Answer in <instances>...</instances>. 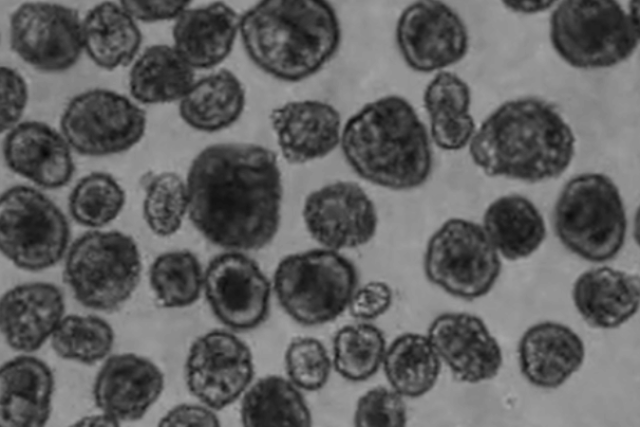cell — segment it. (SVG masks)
Wrapping results in <instances>:
<instances>
[{"label": "cell", "mask_w": 640, "mask_h": 427, "mask_svg": "<svg viewBox=\"0 0 640 427\" xmlns=\"http://www.w3.org/2000/svg\"><path fill=\"white\" fill-rule=\"evenodd\" d=\"M393 301L391 287L383 281H371L355 290L349 302L350 315L363 321L385 314Z\"/></svg>", "instance_id": "cell-41"}, {"label": "cell", "mask_w": 640, "mask_h": 427, "mask_svg": "<svg viewBox=\"0 0 640 427\" xmlns=\"http://www.w3.org/2000/svg\"><path fill=\"white\" fill-rule=\"evenodd\" d=\"M111 326L97 316L68 315L60 321L51 337V345L61 358L94 364L113 347Z\"/></svg>", "instance_id": "cell-36"}, {"label": "cell", "mask_w": 640, "mask_h": 427, "mask_svg": "<svg viewBox=\"0 0 640 427\" xmlns=\"http://www.w3.org/2000/svg\"><path fill=\"white\" fill-rule=\"evenodd\" d=\"M73 149L63 136L41 121H21L3 140L6 165L15 174L44 189L66 186L75 172Z\"/></svg>", "instance_id": "cell-19"}, {"label": "cell", "mask_w": 640, "mask_h": 427, "mask_svg": "<svg viewBox=\"0 0 640 427\" xmlns=\"http://www.w3.org/2000/svg\"><path fill=\"white\" fill-rule=\"evenodd\" d=\"M240 18L224 1L189 7L174 20L173 46L195 70L215 68L230 55Z\"/></svg>", "instance_id": "cell-22"}, {"label": "cell", "mask_w": 640, "mask_h": 427, "mask_svg": "<svg viewBox=\"0 0 640 427\" xmlns=\"http://www.w3.org/2000/svg\"><path fill=\"white\" fill-rule=\"evenodd\" d=\"M572 296L576 309L590 326L616 328L638 310L639 277L610 267L590 269L577 278Z\"/></svg>", "instance_id": "cell-25"}, {"label": "cell", "mask_w": 640, "mask_h": 427, "mask_svg": "<svg viewBox=\"0 0 640 427\" xmlns=\"http://www.w3.org/2000/svg\"><path fill=\"white\" fill-rule=\"evenodd\" d=\"M195 80V69L173 45L154 44L133 61L128 85L137 103L158 105L179 102Z\"/></svg>", "instance_id": "cell-29"}, {"label": "cell", "mask_w": 640, "mask_h": 427, "mask_svg": "<svg viewBox=\"0 0 640 427\" xmlns=\"http://www.w3.org/2000/svg\"><path fill=\"white\" fill-rule=\"evenodd\" d=\"M126 195L109 173L91 172L74 185L68 199L69 212L80 225L101 228L121 213Z\"/></svg>", "instance_id": "cell-35"}, {"label": "cell", "mask_w": 640, "mask_h": 427, "mask_svg": "<svg viewBox=\"0 0 640 427\" xmlns=\"http://www.w3.org/2000/svg\"><path fill=\"white\" fill-rule=\"evenodd\" d=\"M150 286L158 301L167 308H182L200 297L204 273L198 258L188 250L159 255L149 270Z\"/></svg>", "instance_id": "cell-33"}, {"label": "cell", "mask_w": 640, "mask_h": 427, "mask_svg": "<svg viewBox=\"0 0 640 427\" xmlns=\"http://www.w3.org/2000/svg\"><path fill=\"white\" fill-rule=\"evenodd\" d=\"M560 242L590 262L613 259L622 249L627 219L614 181L602 173H582L562 188L553 210Z\"/></svg>", "instance_id": "cell-6"}, {"label": "cell", "mask_w": 640, "mask_h": 427, "mask_svg": "<svg viewBox=\"0 0 640 427\" xmlns=\"http://www.w3.org/2000/svg\"><path fill=\"white\" fill-rule=\"evenodd\" d=\"M53 390V374L42 360L23 355L7 361L0 372L1 426H44Z\"/></svg>", "instance_id": "cell-24"}, {"label": "cell", "mask_w": 640, "mask_h": 427, "mask_svg": "<svg viewBox=\"0 0 640 427\" xmlns=\"http://www.w3.org/2000/svg\"><path fill=\"white\" fill-rule=\"evenodd\" d=\"M427 337L453 376L461 382L489 380L500 370L501 348L478 316L441 314L432 321Z\"/></svg>", "instance_id": "cell-17"}, {"label": "cell", "mask_w": 640, "mask_h": 427, "mask_svg": "<svg viewBox=\"0 0 640 427\" xmlns=\"http://www.w3.org/2000/svg\"><path fill=\"white\" fill-rule=\"evenodd\" d=\"M385 351L384 334L375 325H345L336 332L333 339V365L344 379L365 381L378 371Z\"/></svg>", "instance_id": "cell-34"}, {"label": "cell", "mask_w": 640, "mask_h": 427, "mask_svg": "<svg viewBox=\"0 0 640 427\" xmlns=\"http://www.w3.org/2000/svg\"><path fill=\"white\" fill-rule=\"evenodd\" d=\"M354 264L339 251L315 248L285 256L273 275L283 310L297 323L317 326L348 308L357 286Z\"/></svg>", "instance_id": "cell-7"}, {"label": "cell", "mask_w": 640, "mask_h": 427, "mask_svg": "<svg viewBox=\"0 0 640 427\" xmlns=\"http://www.w3.org/2000/svg\"><path fill=\"white\" fill-rule=\"evenodd\" d=\"M575 147L572 128L553 104L521 97L502 103L483 120L469 154L489 177L536 183L561 176Z\"/></svg>", "instance_id": "cell-2"}, {"label": "cell", "mask_w": 640, "mask_h": 427, "mask_svg": "<svg viewBox=\"0 0 640 427\" xmlns=\"http://www.w3.org/2000/svg\"><path fill=\"white\" fill-rule=\"evenodd\" d=\"M189 210L186 179L175 172H161L152 176L145 186L143 217L157 236L168 237L181 227Z\"/></svg>", "instance_id": "cell-37"}, {"label": "cell", "mask_w": 640, "mask_h": 427, "mask_svg": "<svg viewBox=\"0 0 640 427\" xmlns=\"http://www.w3.org/2000/svg\"><path fill=\"white\" fill-rule=\"evenodd\" d=\"M424 271L431 283L448 294L474 300L492 289L501 272V260L483 226L451 218L430 237Z\"/></svg>", "instance_id": "cell-10"}, {"label": "cell", "mask_w": 640, "mask_h": 427, "mask_svg": "<svg viewBox=\"0 0 640 427\" xmlns=\"http://www.w3.org/2000/svg\"><path fill=\"white\" fill-rule=\"evenodd\" d=\"M241 421L248 427H308L312 417L306 401L290 380L278 375L259 379L241 402Z\"/></svg>", "instance_id": "cell-31"}, {"label": "cell", "mask_w": 640, "mask_h": 427, "mask_svg": "<svg viewBox=\"0 0 640 427\" xmlns=\"http://www.w3.org/2000/svg\"><path fill=\"white\" fill-rule=\"evenodd\" d=\"M142 40L137 20L120 3L99 2L82 18L83 50L103 70L113 71L132 64Z\"/></svg>", "instance_id": "cell-26"}, {"label": "cell", "mask_w": 640, "mask_h": 427, "mask_svg": "<svg viewBox=\"0 0 640 427\" xmlns=\"http://www.w3.org/2000/svg\"><path fill=\"white\" fill-rule=\"evenodd\" d=\"M62 292L53 284L18 285L1 299L0 320L7 344L20 352L38 350L63 318Z\"/></svg>", "instance_id": "cell-21"}, {"label": "cell", "mask_w": 640, "mask_h": 427, "mask_svg": "<svg viewBox=\"0 0 640 427\" xmlns=\"http://www.w3.org/2000/svg\"><path fill=\"white\" fill-rule=\"evenodd\" d=\"M284 361L289 380L299 389L317 391L329 379L331 359L325 346L316 338L293 339L286 349Z\"/></svg>", "instance_id": "cell-38"}, {"label": "cell", "mask_w": 640, "mask_h": 427, "mask_svg": "<svg viewBox=\"0 0 640 427\" xmlns=\"http://www.w3.org/2000/svg\"><path fill=\"white\" fill-rule=\"evenodd\" d=\"M626 11L630 19L639 26V0H630Z\"/></svg>", "instance_id": "cell-46"}, {"label": "cell", "mask_w": 640, "mask_h": 427, "mask_svg": "<svg viewBox=\"0 0 640 427\" xmlns=\"http://www.w3.org/2000/svg\"><path fill=\"white\" fill-rule=\"evenodd\" d=\"M203 286L212 312L230 329L252 330L268 316L271 284L242 251L227 250L212 258Z\"/></svg>", "instance_id": "cell-15"}, {"label": "cell", "mask_w": 640, "mask_h": 427, "mask_svg": "<svg viewBox=\"0 0 640 427\" xmlns=\"http://www.w3.org/2000/svg\"><path fill=\"white\" fill-rule=\"evenodd\" d=\"M302 217L310 236L322 247L340 251L361 247L378 227L376 206L356 182L325 184L305 198Z\"/></svg>", "instance_id": "cell-14"}, {"label": "cell", "mask_w": 640, "mask_h": 427, "mask_svg": "<svg viewBox=\"0 0 640 427\" xmlns=\"http://www.w3.org/2000/svg\"><path fill=\"white\" fill-rule=\"evenodd\" d=\"M522 374L540 388L561 386L583 364L584 343L568 326L541 322L528 328L519 347Z\"/></svg>", "instance_id": "cell-23"}, {"label": "cell", "mask_w": 640, "mask_h": 427, "mask_svg": "<svg viewBox=\"0 0 640 427\" xmlns=\"http://www.w3.org/2000/svg\"><path fill=\"white\" fill-rule=\"evenodd\" d=\"M510 11L522 15L543 13L553 7L558 0H500Z\"/></svg>", "instance_id": "cell-44"}, {"label": "cell", "mask_w": 640, "mask_h": 427, "mask_svg": "<svg viewBox=\"0 0 640 427\" xmlns=\"http://www.w3.org/2000/svg\"><path fill=\"white\" fill-rule=\"evenodd\" d=\"M339 146L358 177L388 190L418 188L432 172L428 129L399 95L379 97L352 114L343 124Z\"/></svg>", "instance_id": "cell-4"}, {"label": "cell", "mask_w": 640, "mask_h": 427, "mask_svg": "<svg viewBox=\"0 0 640 427\" xmlns=\"http://www.w3.org/2000/svg\"><path fill=\"white\" fill-rule=\"evenodd\" d=\"M68 221L40 190L15 185L0 200V247L15 266L40 271L57 264L67 251Z\"/></svg>", "instance_id": "cell-9"}, {"label": "cell", "mask_w": 640, "mask_h": 427, "mask_svg": "<svg viewBox=\"0 0 640 427\" xmlns=\"http://www.w3.org/2000/svg\"><path fill=\"white\" fill-rule=\"evenodd\" d=\"M269 119L280 154L289 164L322 159L340 145L341 115L325 101H289L274 108Z\"/></svg>", "instance_id": "cell-18"}, {"label": "cell", "mask_w": 640, "mask_h": 427, "mask_svg": "<svg viewBox=\"0 0 640 427\" xmlns=\"http://www.w3.org/2000/svg\"><path fill=\"white\" fill-rule=\"evenodd\" d=\"M192 0H119L137 21L157 23L175 20L189 8Z\"/></svg>", "instance_id": "cell-42"}, {"label": "cell", "mask_w": 640, "mask_h": 427, "mask_svg": "<svg viewBox=\"0 0 640 427\" xmlns=\"http://www.w3.org/2000/svg\"><path fill=\"white\" fill-rule=\"evenodd\" d=\"M164 388V375L149 359L132 353L110 357L98 372L97 407L118 422L141 419Z\"/></svg>", "instance_id": "cell-20"}, {"label": "cell", "mask_w": 640, "mask_h": 427, "mask_svg": "<svg viewBox=\"0 0 640 427\" xmlns=\"http://www.w3.org/2000/svg\"><path fill=\"white\" fill-rule=\"evenodd\" d=\"M29 98L25 78L10 66L1 67V131L21 122Z\"/></svg>", "instance_id": "cell-40"}, {"label": "cell", "mask_w": 640, "mask_h": 427, "mask_svg": "<svg viewBox=\"0 0 640 427\" xmlns=\"http://www.w3.org/2000/svg\"><path fill=\"white\" fill-rule=\"evenodd\" d=\"M145 111L135 100L104 88L83 91L69 100L60 131L78 154L103 157L126 152L143 138Z\"/></svg>", "instance_id": "cell-11"}, {"label": "cell", "mask_w": 640, "mask_h": 427, "mask_svg": "<svg viewBox=\"0 0 640 427\" xmlns=\"http://www.w3.org/2000/svg\"><path fill=\"white\" fill-rule=\"evenodd\" d=\"M483 228L497 251L511 261L533 254L546 237L540 211L519 194L494 200L485 210Z\"/></svg>", "instance_id": "cell-30"}, {"label": "cell", "mask_w": 640, "mask_h": 427, "mask_svg": "<svg viewBox=\"0 0 640 427\" xmlns=\"http://www.w3.org/2000/svg\"><path fill=\"white\" fill-rule=\"evenodd\" d=\"M246 105L245 88L228 69H219L194 81L179 101V116L190 128L206 133L235 124Z\"/></svg>", "instance_id": "cell-28"}, {"label": "cell", "mask_w": 640, "mask_h": 427, "mask_svg": "<svg viewBox=\"0 0 640 427\" xmlns=\"http://www.w3.org/2000/svg\"><path fill=\"white\" fill-rule=\"evenodd\" d=\"M549 38L569 66L606 69L635 52L639 26L618 0H560L550 16Z\"/></svg>", "instance_id": "cell-5"}, {"label": "cell", "mask_w": 640, "mask_h": 427, "mask_svg": "<svg viewBox=\"0 0 640 427\" xmlns=\"http://www.w3.org/2000/svg\"><path fill=\"white\" fill-rule=\"evenodd\" d=\"M383 367L391 387L405 397L428 393L437 382L440 357L428 337L404 333L386 348Z\"/></svg>", "instance_id": "cell-32"}, {"label": "cell", "mask_w": 640, "mask_h": 427, "mask_svg": "<svg viewBox=\"0 0 640 427\" xmlns=\"http://www.w3.org/2000/svg\"><path fill=\"white\" fill-rule=\"evenodd\" d=\"M142 261L134 239L120 231L93 230L67 251L64 278L76 300L98 311H113L135 291Z\"/></svg>", "instance_id": "cell-8"}, {"label": "cell", "mask_w": 640, "mask_h": 427, "mask_svg": "<svg viewBox=\"0 0 640 427\" xmlns=\"http://www.w3.org/2000/svg\"><path fill=\"white\" fill-rule=\"evenodd\" d=\"M9 43L23 62L40 72L67 71L84 52L82 18L60 3L24 2L10 16Z\"/></svg>", "instance_id": "cell-12"}, {"label": "cell", "mask_w": 640, "mask_h": 427, "mask_svg": "<svg viewBox=\"0 0 640 427\" xmlns=\"http://www.w3.org/2000/svg\"><path fill=\"white\" fill-rule=\"evenodd\" d=\"M120 422L102 412L100 415L85 416L74 426H118Z\"/></svg>", "instance_id": "cell-45"}, {"label": "cell", "mask_w": 640, "mask_h": 427, "mask_svg": "<svg viewBox=\"0 0 640 427\" xmlns=\"http://www.w3.org/2000/svg\"><path fill=\"white\" fill-rule=\"evenodd\" d=\"M186 183L188 215L212 244L252 251L276 236L283 199L276 154L246 142L212 144L192 160Z\"/></svg>", "instance_id": "cell-1"}, {"label": "cell", "mask_w": 640, "mask_h": 427, "mask_svg": "<svg viewBox=\"0 0 640 427\" xmlns=\"http://www.w3.org/2000/svg\"><path fill=\"white\" fill-rule=\"evenodd\" d=\"M395 41L411 70L433 73L464 59L470 38L464 20L446 2L414 0L397 19Z\"/></svg>", "instance_id": "cell-13"}, {"label": "cell", "mask_w": 640, "mask_h": 427, "mask_svg": "<svg viewBox=\"0 0 640 427\" xmlns=\"http://www.w3.org/2000/svg\"><path fill=\"white\" fill-rule=\"evenodd\" d=\"M472 94L459 75L436 72L423 92V106L429 119L431 141L445 151H458L469 145L476 124L471 114Z\"/></svg>", "instance_id": "cell-27"}, {"label": "cell", "mask_w": 640, "mask_h": 427, "mask_svg": "<svg viewBox=\"0 0 640 427\" xmlns=\"http://www.w3.org/2000/svg\"><path fill=\"white\" fill-rule=\"evenodd\" d=\"M159 426H220V422L213 411L199 405L181 404L165 414L159 421Z\"/></svg>", "instance_id": "cell-43"}, {"label": "cell", "mask_w": 640, "mask_h": 427, "mask_svg": "<svg viewBox=\"0 0 640 427\" xmlns=\"http://www.w3.org/2000/svg\"><path fill=\"white\" fill-rule=\"evenodd\" d=\"M249 347L228 331L213 330L198 337L185 363L189 391L202 403L220 410L236 401L253 379Z\"/></svg>", "instance_id": "cell-16"}, {"label": "cell", "mask_w": 640, "mask_h": 427, "mask_svg": "<svg viewBox=\"0 0 640 427\" xmlns=\"http://www.w3.org/2000/svg\"><path fill=\"white\" fill-rule=\"evenodd\" d=\"M239 35L256 67L276 80L295 83L333 59L342 30L328 0H258L241 14Z\"/></svg>", "instance_id": "cell-3"}, {"label": "cell", "mask_w": 640, "mask_h": 427, "mask_svg": "<svg viewBox=\"0 0 640 427\" xmlns=\"http://www.w3.org/2000/svg\"><path fill=\"white\" fill-rule=\"evenodd\" d=\"M407 422L403 396L393 388L377 386L357 402L354 424L357 427H403Z\"/></svg>", "instance_id": "cell-39"}]
</instances>
